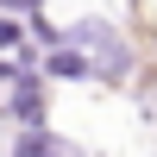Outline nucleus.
Masks as SVG:
<instances>
[{
    "label": "nucleus",
    "instance_id": "1",
    "mask_svg": "<svg viewBox=\"0 0 157 157\" xmlns=\"http://www.w3.org/2000/svg\"><path fill=\"white\" fill-rule=\"evenodd\" d=\"M19 157H69V151H57V145H44V138L32 132V138H25V145H19Z\"/></svg>",
    "mask_w": 157,
    "mask_h": 157
}]
</instances>
